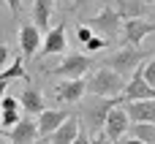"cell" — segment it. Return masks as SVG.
Returning a JSON list of instances; mask_svg holds the SVG:
<instances>
[{"mask_svg":"<svg viewBox=\"0 0 155 144\" xmlns=\"http://www.w3.org/2000/svg\"><path fill=\"white\" fill-rule=\"evenodd\" d=\"M120 103H125L123 98H95V95H90L84 103H82V128L90 133V136H95V133H101L104 131V125H106V117H109V112L112 109H117Z\"/></svg>","mask_w":155,"mask_h":144,"instance_id":"obj_1","label":"cell"},{"mask_svg":"<svg viewBox=\"0 0 155 144\" xmlns=\"http://www.w3.org/2000/svg\"><path fill=\"white\" fill-rule=\"evenodd\" d=\"M125 84L128 82L106 65H98L93 74H87V95H95V98H123Z\"/></svg>","mask_w":155,"mask_h":144,"instance_id":"obj_2","label":"cell"},{"mask_svg":"<svg viewBox=\"0 0 155 144\" xmlns=\"http://www.w3.org/2000/svg\"><path fill=\"white\" fill-rule=\"evenodd\" d=\"M147 52L144 49H139V46H120L114 54H109V57H104V63L101 65H106V68H112L117 76H123V79H131L144 63H147Z\"/></svg>","mask_w":155,"mask_h":144,"instance_id":"obj_3","label":"cell"},{"mask_svg":"<svg viewBox=\"0 0 155 144\" xmlns=\"http://www.w3.org/2000/svg\"><path fill=\"white\" fill-rule=\"evenodd\" d=\"M84 25L95 33V35H101V38H112V35H120L123 33V19H120V14L112 8V5H104L98 14H93L90 19H84Z\"/></svg>","mask_w":155,"mask_h":144,"instance_id":"obj_4","label":"cell"},{"mask_svg":"<svg viewBox=\"0 0 155 144\" xmlns=\"http://www.w3.org/2000/svg\"><path fill=\"white\" fill-rule=\"evenodd\" d=\"M93 68V57L90 54H82V52H71L63 57V63L57 68H52L49 74L52 76H63V79H82L87 76V71Z\"/></svg>","mask_w":155,"mask_h":144,"instance_id":"obj_5","label":"cell"},{"mask_svg":"<svg viewBox=\"0 0 155 144\" xmlns=\"http://www.w3.org/2000/svg\"><path fill=\"white\" fill-rule=\"evenodd\" d=\"M41 38H44V33L33 22L19 19V35H16V41H19V49H22V60H33L35 57V52L41 49Z\"/></svg>","mask_w":155,"mask_h":144,"instance_id":"obj_6","label":"cell"},{"mask_svg":"<svg viewBox=\"0 0 155 144\" xmlns=\"http://www.w3.org/2000/svg\"><path fill=\"white\" fill-rule=\"evenodd\" d=\"M128 131H131V120H128L125 106L120 103L117 109H112V112H109L106 125H104V133H106V139H109L112 144H117L123 136H128Z\"/></svg>","mask_w":155,"mask_h":144,"instance_id":"obj_7","label":"cell"},{"mask_svg":"<svg viewBox=\"0 0 155 144\" xmlns=\"http://www.w3.org/2000/svg\"><path fill=\"white\" fill-rule=\"evenodd\" d=\"M123 101L125 103H134V101H155V90L147 84V79H144V65L128 79L125 93H123Z\"/></svg>","mask_w":155,"mask_h":144,"instance_id":"obj_8","label":"cell"},{"mask_svg":"<svg viewBox=\"0 0 155 144\" xmlns=\"http://www.w3.org/2000/svg\"><path fill=\"white\" fill-rule=\"evenodd\" d=\"M155 33V22L150 19H128L123 22V46H142V41Z\"/></svg>","mask_w":155,"mask_h":144,"instance_id":"obj_9","label":"cell"},{"mask_svg":"<svg viewBox=\"0 0 155 144\" xmlns=\"http://www.w3.org/2000/svg\"><path fill=\"white\" fill-rule=\"evenodd\" d=\"M87 95V79H63L54 84V98L63 103H82Z\"/></svg>","mask_w":155,"mask_h":144,"instance_id":"obj_10","label":"cell"},{"mask_svg":"<svg viewBox=\"0 0 155 144\" xmlns=\"http://www.w3.org/2000/svg\"><path fill=\"white\" fill-rule=\"evenodd\" d=\"M68 49V38H65V19L60 25H54L46 35H44V44H41V57H49V54H63Z\"/></svg>","mask_w":155,"mask_h":144,"instance_id":"obj_11","label":"cell"},{"mask_svg":"<svg viewBox=\"0 0 155 144\" xmlns=\"http://www.w3.org/2000/svg\"><path fill=\"white\" fill-rule=\"evenodd\" d=\"M68 117H71V112H65V109H46L41 117H35L38 136H41V139H44V136L49 139V136H52V133H54V131H57V128H60Z\"/></svg>","mask_w":155,"mask_h":144,"instance_id":"obj_12","label":"cell"},{"mask_svg":"<svg viewBox=\"0 0 155 144\" xmlns=\"http://www.w3.org/2000/svg\"><path fill=\"white\" fill-rule=\"evenodd\" d=\"M19 123H22V103H19V98L5 95V98L0 101V128L11 131V128H16Z\"/></svg>","mask_w":155,"mask_h":144,"instance_id":"obj_13","label":"cell"},{"mask_svg":"<svg viewBox=\"0 0 155 144\" xmlns=\"http://www.w3.org/2000/svg\"><path fill=\"white\" fill-rule=\"evenodd\" d=\"M8 142L11 144H38V125H35V120L33 117H22V123L8 131Z\"/></svg>","mask_w":155,"mask_h":144,"instance_id":"obj_14","label":"cell"},{"mask_svg":"<svg viewBox=\"0 0 155 144\" xmlns=\"http://www.w3.org/2000/svg\"><path fill=\"white\" fill-rule=\"evenodd\" d=\"M19 103H22V112H25V114H30V117H41V114L46 112L44 95H41V90H35L33 84H27V87L22 90Z\"/></svg>","mask_w":155,"mask_h":144,"instance_id":"obj_15","label":"cell"},{"mask_svg":"<svg viewBox=\"0 0 155 144\" xmlns=\"http://www.w3.org/2000/svg\"><path fill=\"white\" fill-rule=\"evenodd\" d=\"M79 133H82V120H79V114H71V117L49 136V144H74Z\"/></svg>","mask_w":155,"mask_h":144,"instance_id":"obj_16","label":"cell"},{"mask_svg":"<svg viewBox=\"0 0 155 144\" xmlns=\"http://www.w3.org/2000/svg\"><path fill=\"white\" fill-rule=\"evenodd\" d=\"M52 14H54V0H33V14H30L33 19H30V22H33L44 35L52 30V27H49V25H52Z\"/></svg>","mask_w":155,"mask_h":144,"instance_id":"obj_17","label":"cell"},{"mask_svg":"<svg viewBox=\"0 0 155 144\" xmlns=\"http://www.w3.org/2000/svg\"><path fill=\"white\" fill-rule=\"evenodd\" d=\"M128 112L131 125L136 123H155V101H134V103H123Z\"/></svg>","mask_w":155,"mask_h":144,"instance_id":"obj_18","label":"cell"},{"mask_svg":"<svg viewBox=\"0 0 155 144\" xmlns=\"http://www.w3.org/2000/svg\"><path fill=\"white\" fill-rule=\"evenodd\" d=\"M112 8L120 14L123 22H128V19H144L150 5H144L142 0H112Z\"/></svg>","mask_w":155,"mask_h":144,"instance_id":"obj_19","label":"cell"},{"mask_svg":"<svg viewBox=\"0 0 155 144\" xmlns=\"http://www.w3.org/2000/svg\"><path fill=\"white\" fill-rule=\"evenodd\" d=\"M22 63H25L22 57H14V60H11V65H8V68H5V71L0 74V82H5V84H11L14 79H30Z\"/></svg>","mask_w":155,"mask_h":144,"instance_id":"obj_20","label":"cell"},{"mask_svg":"<svg viewBox=\"0 0 155 144\" xmlns=\"http://www.w3.org/2000/svg\"><path fill=\"white\" fill-rule=\"evenodd\" d=\"M128 136H134V139H139L144 144H155V123H136V125H131Z\"/></svg>","mask_w":155,"mask_h":144,"instance_id":"obj_21","label":"cell"},{"mask_svg":"<svg viewBox=\"0 0 155 144\" xmlns=\"http://www.w3.org/2000/svg\"><path fill=\"white\" fill-rule=\"evenodd\" d=\"M76 38H79V41H82V44L87 46V44H90V41L95 38V33H93V30H90V27H87L84 22H79V25H76Z\"/></svg>","mask_w":155,"mask_h":144,"instance_id":"obj_22","label":"cell"},{"mask_svg":"<svg viewBox=\"0 0 155 144\" xmlns=\"http://www.w3.org/2000/svg\"><path fill=\"white\" fill-rule=\"evenodd\" d=\"M144 79H147V84L155 90V57L144 63Z\"/></svg>","mask_w":155,"mask_h":144,"instance_id":"obj_23","label":"cell"},{"mask_svg":"<svg viewBox=\"0 0 155 144\" xmlns=\"http://www.w3.org/2000/svg\"><path fill=\"white\" fill-rule=\"evenodd\" d=\"M106 46V38H101V35H95L87 46H84V54H93V52H98V49H104Z\"/></svg>","mask_w":155,"mask_h":144,"instance_id":"obj_24","label":"cell"},{"mask_svg":"<svg viewBox=\"0 0 155 144\" xmlns=\"http://www.w3.org/2000/svg\"><path fill=\"white\" fill-rule=\"evenodd\" d=\"M8 63H11V49H8V46L0 41V68H5Z\"/></svg>","mask_w":155,"mask_h":144,"instance_id":"obj_25","label":"cell"},{"mask_svg":"<svg viewBox=\"0 0 155 144\" xmlns=\"http://www.w3.org/2000/svg\"><path fill=\"white\" fill-rule=\"evenodd\" d=\"M5 3H8V8H11V16L19 19V14H22V0H5Z\"/></svg>","mask_w":155,"mask_h":144,"instance_id":"obj_26","label":"cell"},{"mask_svg":"<svg viewBox=\"0 0 155 144\" xmlns=\"http://www.w3.org/2000/svg\"><path fill=\"white\" fill-rule=\"evenodd\" d=\"M90 144H112L109 139H106V133L101 131V133H95V136H90Z\"/></svg>","mask_w":155,"mask_h":144,"instance_id":"obj_27","label":"cell"},{"mask_svg":"<svg viewBox=\"0 0 155 144\" xmlns=\"http://www.w3.org/2000/svg\"><path fill=\"white\" fill-rule=\"evenodd\" d=\"M93 0H74V5H71V11H84L87 5H90Z\"/></svg>","mask_w":155,"mask_h":144,"instance_id":"obj_28","label":"cell"},{"mask_svg":"<svg viewBox=\"0 0 155 144\" xmlns=\"http://www.w3.org/2000/svg\"><path fill=\"white\" fill-rule=\"evenodd\" d=\"M74 144H90V133H87V131L82 128V133L76 136V142H74Z\"/></svg>","mask_w":155,"mask_h":144,"instance_id":"obj_29","label":"cell"},{"mask_svg":"<svg viewBox=\"0 0 155 144\" xmlns=\"http://www.w3.org/2000/svg\"><path fill=\"white\" fill-rule=\"evenodd\" d=\"M54 5H57V8H63V11H71L74 0H54Z\"/></svg>","mask_w":155,"mask_h":144,"instance_id":"obj_30","label":"cell"},{"mask_svg":"<svg viewBox=\"0 0 155 144\" xmlns=\"http://www.w3.org/2000/svg\"><path fill=\"white\" fill-rule=\"evenodd\" d=\"M117 144H144V142H139V139H134V136H123Z\"/></svg>","mask_w":155,"mask_h":144,"instance_id":"obj_31","label":"cell"},{"mask_svg":"<svg viewBox=\"0 0 155 144\" xmlns=\"http://www.w3.org/2000/svg\"><path fill=\"white\" fill-rule=\"evenodd\" d=\"M5 87H8V84H5V82H0V101L5 98Z\"/></svg>","mask_w":155,"mask_h":144,"instance_id":"obj_32","label":"cell"},{"mask_svg":"<svg viewBox=\"0 0 155 144\" xmlns=\"http://www.w3.org/2000/svg\"><path fill=\"white\" fill-rule=\"evenodd\" d=\"M0 144H11V142H8V136H0Z\"/></svg>","mask_w":155,"mask_h":144,"instance_id":"obj_33","label":"cell"},{"mask_svg":"<svg viewBox=\"0 0 155 144\" xmlns=\"http://www.w3.org/2000/svg\"><path fill=\"white\" fill-rule=\"evenodd\" d=\"M142 3H144V5H153V3H155V0H142Z\"/></svg>","mask_w":155,"mask_h":144,"instance_id":"obj_34","label":"cell"}]
</instances>
